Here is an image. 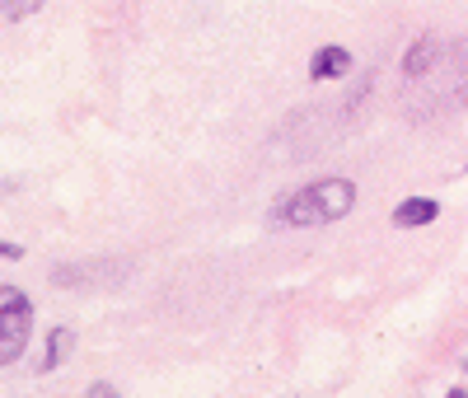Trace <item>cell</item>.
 Returning a JSON list of instances; mask_svg holds the SVG:
<instances>
[{
  "label": "cell",
  "instance_id": "cell-1",
  "mask_svg": "<svg viewBox=\"0 0 468 398\" xmlns=\"http://www.w3.org/2000/svg\"><path fill=\"white\" fill-rule=\"evenodd\" d=\"M356 202V188L347 178H328V183H314V188H300L295 197H286L272 215L281 225H324V221H342Z\"/></svg>",
  "mask_w": 468,
  "mask_h": 398
},
{
  "label": "cell",
  "instance_id": "cell-2",
  "mask_svg": "<svg viewBox=\"0 0 468 398\" xmlns=\"http://www.w3.org/2000/svg\"><path fill=\"white\" fill-rule=\"evenodd\" d=\"M28 324H33L28 300H24V295H14V291H5V300H0V361H14L24 352Z\"/></svg>",
  "mask_w": 468,
  "mask_h": 398
},
{
  "label": "cell",
  "instance_id": "cell-3",
  "mask_svg": "<svg viewBox=\"0 0 468 398\" xmlns=\"http://www.w3.org/2000/svg\"><path fill=\"white\" fill-rule=\"evenodd\" d=\"M347 66H351V57L342 52V47H324V52H314L309 75L314 80H338V75H347Z\"/></svg>",
  "mask_w": 468,
  "mask_h": 398
},
{
  "label": "cell",
  "instance_id": "cell-4",
  "mask_svg": "<svg viewBox=\"0 0 468 398\" xmlns=\"http://www.w3.org/2000/svg\"><path fill=\"white\" fill-rule=\"evenodd\" d=\"M436 202H431V197H412V202H403V207H398L394 211V225H426V221H436Z\"/></svg>",
  "mask_w": 468,
  "mask_h": 398
},
{
  "label": "cell",
  "instance_id": "cell-5",
  "mask_svg": "<svg viewBox=\"0 0 468 398\" xmlns=\"http://www.w3.org/2000/svg\"><path fill=\"white\" fill-rule=\"evenodd\" d=\"M66 347H71V333H61V328H57V333H52V347H47V356H43V371L57 366V361L66 356Z\"/></svg>",
  "mask_w": 468,
  "mask_h": 398
},
{
  "label": "cell",
  "instance_id": "cell-6",
  "mask_svg": "<svg viewBox=\"0 0 468 398\" xmlns=\"http://www.w3.org/2000/svg\"><path fill=\"white\" fill-rule=\"evenodd\" d=\"M38 5H43V0H14V5H5L0 14H20V10H38Z\"/></svg>",
  "mask_w": 468,
  "mask_h": 398
},
{
  "label": "cell",
  "instance_id": "cell-7",
  "mask_svg": "<svg viewBox=\"0 0 468 398\" xmlns=\"http://www.w3.org/2000/svg\"><path fill=\"white\" fill-rule=\"evenodd\" d=\"M0 254H5V258H20V248H14V244H0Z\"/></svg>",
  "mask_w": 468,
  "mask_h": 398
},
{
  "label": "cell",
  "instance_id": "cell-8",
  "mask_svg": "<svg viewBox=\"0 0 468 398\" xmlns=\"http://www.w3.org/2000/svg\"><path fill=\"white\" fill-rule=\"evenodd\" d=\"M94 398H117V394H113V389H98V394H94Z\"/></svg>",
  "mask_w": 468,
  "mask_h": 398
}]
</instances>
